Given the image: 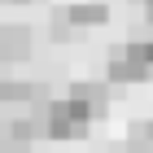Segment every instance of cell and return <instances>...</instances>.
<instances>
[{"mask_svg":"<svg viewBox=\"0 0 153 153\" xmlns=\"http://www.w3.org/2000/svg\"><path fill=\"white\" fill-rule=\"evenodd\" d=\"M123 153H153V118H136L123 136Z\"/></svg>","mask_w":153,"mask_h":153,"instance_id":"7","label":"cell"},{"mask_svg":"<svg viewBox=\"0 0 153 153\" xmlns=\"http://www.w3.org/2000/svg\"><path fill=\"white\" fill-rule=\"evenodd\" d=\"M35 35L26 22H0V66H26Z\"/></svg>","mask_w":153,"mask_h":153,"instance_id":"4","label":"cell"},{"mask_svg":"<svg viewBox=\"0 0 153 153\" xmlns=\"http://www.w3.org/2000/svg\"><path fill=\"white\" fill-rule=\"evenodd\" d=\"M144 79H153V74L127 53V44H118L109 53V61H105V83L109 88H131V83H144Z\"/></svg>","mask_w":153,"mask_h":153,"instance_id":"5","label":"cell"},{"mask_svg":"<svg viewBox=\"0 0 153 153\" xmlns=\"http://www.w3.org/2000/svg\"><path fill=\"white\" fill-rule=\"evenodd\" d=\"M48 101H53V96H48L44 83L22 79V74H0V109L18 114V109H39V105H48Z\"/></svg>","mask_w":153,"mask_h":153,"instance_id":"3","label":"cell"},{"mask_svg":"<svg viewBox=\"0 0 153 153\" xmlns=\"http://www.w3.org/2000/svg\"><path fill=\"white\" fill-rule=\"evenodd\" d=\"M35 114H39V127H44V140H83L92 131V109H83L74 96H53Z\"/></svg>","mask_w":153,"mask_h":153,"instance_id":"1","label":"cell"},{"mask_svg":"<svg viewBox=\"0 0 153 153\" xmlns=\"http://www.w3.org/2000/svg\"><path fill=\"white\" fill-rule=\"evenodd\" d=\"M66 96H74V101H79L83 109H92V118H101V114H109V101H114V88H109L105 79H74Z\"/></svg>","mask_w":153,"mask_h":153,"instance_id":"6","label":"cell"},{"mask_svg":"<svg viewBox=\"0 0 153 153\" xmlns=\"http://www.w3.org/2000/svg\"><path fill=\"white\" fill-rule=\"evenodd\" d=\"M127 53H131V57H136L144 70L153 74V39H131V44H127Z\"/></svg>","mask_w":153,"mask_h":153,"instance_id":"8","label":"cell"},{"mask_svg":"<svg viewBox=\"0 0 153 153\" xmlns=\"http://www.w3.org/2000/svg\"><path fill=\"white\" fill-rule=\"evenodd\" d=\"M144 18H149V22H153V0H144Z\"/></svg>","mask_w":153,"mask_h":153,"instance_id":"9","label":"cell"},{"mask_svg":"<svg viewBox=\"0 0 153 153\" xmlns=\"http://www.w3.org/2000/svg\"><path fill=\"white\" fill-rule=\"evenodd\" d=\"M0 4H31V0H0Z\"/></svg>","mask_w":153,"mask_h":153,"instance_id":"10","label":"cell"},{"mask_svg":"<svg viewBox=\"0 0 153 153\" xmlns=\"http://www.w3.org/2000/svg\"><path fill=\"white\" fill-rule=\"evenodd\" d=\"M105 22H109V4H101V0H74V4H61L53 13L48 31H53V39L66 44L79 31H92V26H105Z\"/></svg>","mask_w":153,"mask_h":153,"instance_id":"2","label":"cell"}]
</instances>
